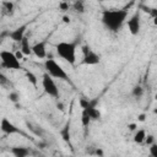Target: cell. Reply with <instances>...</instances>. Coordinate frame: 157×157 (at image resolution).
Segmentation results:
<instances>
[{"mask_svg": "<svg viewBox=\"0 0 157 157\" xmlns=\"http://www.w3.org/2000/svg\"><path fill=\"white\" fill-rule=\"evenodd\" d=\"M102 23L103 26L113 33H117L121 29L123 25L128 20V10L126 9H107L102 12Z\"/></svg>", "mask_w": 157, "mask_h": 157, "instance_id": "obj_1", "label": "cell"}, {"mask_svg": "<svg viewBox=\"0 0 157 157\" xmlns=\"http://www.w3.org/2000/svg\"><path fill=\"white\" fill-rule=\"evenodd\" d=\"M76 49H77V42H59L55 44V50L58 55L69 63L70 65L76 64Z\"/></svg>", "mask_w": 157, "mask_h": 157, "instance_id": "obj_2", "label": "cell"}, {"mask_svg": "<svg viewBox=\"0 0 157 157\" xmlns=\"http://www.w3.org/2000/svg\"><path fill=\"white\" fill-rule=\"evenodd\" d=\"M44 69H45V72L53 77V78H59V80H63V81H66L69 83H71L70 81V77L69 75L66 74V71L63 69V66L56 63L54 59H45L44 61Z\"/></svg>", "mask_w": 157, "mask_h": 157, "instance_id": "obj_3", "label": "cell"}, {"mask_svg": "<svg viewBox=\"0 0 157 157\" xmlns=\"http://www.w3.org/2000/svg\"><path fill=\"white\" fill-rule=\"evenodd\" d=\"M42 87H43V91L52 98H55V99H59L60 98V91L54 81L53 77H50L47 72L43 74L42 76Z\"/></svg>", "mask_w": 157, "mask_h": 157, "instance_id": "obj_4", "label": "cell"}, {"mask_svg": "<svg viewBox=\"0 0 157 157\" xmlns=\"http://www.w3.org/2000/svg\"><path fill=\"white\" fill-rule=\"evenodd\" d=\"M0 60H1V65L6 69H10V70H20L21 69L20 60L16 58L15 53H12L10 50H1Z\"/></svg>", "mask_w": 157, "mask_h": 157, "instance_id": "obj_5", "label": "cell"}, {"mask_svg": "<svg viewBox=\"0 0 157 157\" xmlns=\"http://www.w3.org/2000/svg\"><path fill=\"white\" fill-rule=\"evenodd\" d=\"M82 60L81 64L82 65H97L101 61V56L99 54H97L93 49H91L90 45H82Z\"/></svg>", "mask_w": 157, "mask_h": 157, "instance_id": "obj_6", "label": "cell"}, {"mask_svg": "<svg viewBox=\"0 0 157 157\" xmlns=\"http://www.w3.org/2000/svg\"><path fill=\"white\" fill-rule=\"evenodd\" d=\"M125 23L128 26L129 32L132 36H137L140 33V29H141V13H140V10H136L129 17V20H126Z\"/></svg>", "mask_w": 157, "mask_h": 157, "instance_id": "obj_7", "label": "cell"}, {"mask_svg": "<svg viewBox=\"0 0 157 157\" xmlns=\"http://www.w3.org/2000/svg\"><path fill=\"white\" fill-rule=\"evenodd\" d=\"M0 130L5 135H23V136H26V134L18 126H16L10 119H7L6 117H4L0 121Z\"/></svg>", "mask_w": 157, "mask_h": 157, "instance_id": "obj_8", "label": "cell"}, {"mask_svg": "<svg viewBox=\"0 0 157 157\" xmlns=\"http://www.w3.org/2000/svg\"><path fill=\"white\" fill-rule=\"evenodd\" d=\"M27 27H28V23H25V25H21L20 27L7 32V38H10L12 42L15 43H18L23 39V37L26 36V31H27Z\"/></svg>", "mask_w": 157, "mask_h": 157, "instance_id": "obj_9", "label": "cell"}, {"mask_svg": "<svg viewBox=\"0 0 157 157\" xmlns=\"http://www.w3.org/2000/svg\"><path fill=\"white\" fill-rule=\"evenodd\" d=\"M32 54H34L38 59H45L47 58V42H37L32 45Z\"/></svg>", "mask_w": 157, "mask_h": 157, "instance_id": "obj_10", "label": "cell"}, {"mask_svg": "<svg viewBox=\"0 0 157 157\" xmlns=\"http://www.w3.org/2000/svg\"><path fill=\"white\" fill-rule=\"evenodd\" d=\"M10 152L13 157H29L32 153V148L29 146H12Z\"/></svg>", "mask_w": 157, "mask_h": 157, "instance_id": "obj_11", "label": "cell"}, {"mask_svg": "<svg viewBox=\"0 0 157 157\" xmlns=\"http://www.w3.org/2000/svg\"><path fill=\"white\" fill-rule=\"evenodd\" d=\"M20 52L22 53V55L25 56H28L32 54V45H31V42H29V37L26 34L23 37V39L20 42Z\"/></svg>", "mask_w": 157, "mask_h": 157, "instance_id": "obj_12", "label": "cell"}, {"mask_svg": "<svg viewBox=\"0 0 157 157\" xmlns=\"http://www.w3.org/2000/svg\"><path fill=\"white\" fill-rule=\"evenodd\" d=\"M1 15L4 16H12L15 12V4L11 1H4L1 2Z\"/></svg>", "mask_w": 157, "mask_h": 157, "instance_id": "obj_13", "label": "cell"}, {"mask_svg": "<svg viewBox=\"0 0 157 157\" xmlns=\"http://www.w3.org/2000/svg\"><path fill=\"white\" fill-rule=\"evenodd\" d=\"M26 125H27V128L36 135V136H38V137H44V134H45V131H44V129L42 128V126H39V125H37V124H34V123H31V121H26Z\"/></svg>", "mask_w": 157, "mask_h": 157, "instance_id": "obj_14", "label": "cell"}, {"mask_svg": "<svg viewBox=\"0 0 157 157\" xmlns=\"http://www.w3.org/2000/svg\"><path fill=\"white\" fill-rule=\"evenodd\" d=\"M145 137H146V131L144 129H139L134 134V142L135 144H144Z\"/></svg>", "mask_w": 157, "mask_h": 157, "instance_id": "obj_15", "label": "cell"}, {"mask_svg": "<svg viewBox=\"0 0 157 157\" xmlns=\"http://www.w3.org/2000/svg\"><path fill=\"white\" fill-rule=\"evenodd\" d=\"M60 134H61V137L64 139V141H66V142L70 141V121H67L65 124V126L61 129Z\"/></svg>", "mask_w": 157, "mask_h": 157, "instance_id": "obj_16", "label": "cell"}, {"mask_svg": "<svg viewBox=\"0 0 157 157\" xmlns=\"http://www.w3.org/2000/svg\"><path fill=\"white\" fill-rule=\"evenodd\" d=\"M131 94H132V97H134V98H136V99L141 98V97H142V94H144V87H142V86H140V85L134 86V87H132V91H131Z\"/></svg>", "mask_w": 157, "mask_h": 157, "instance_id": "obj_17", "label": "cell"}, {"mask_svg": "<svg viewBox=\"0 0 157 157\" xmlns=\"http://www.w3.org/2000/svg\"><path fill=\"white\" fill-rule=\"evenodd\" d=\"M25 74H26V77H27V80L29 81V83H32L34 87L38 85V78H37V76L32 72V71H29V70H25Z\"/></svg>", "mask_w": 157, "mask_h": 157, "instance_id": "obj_18", "label": "cell"}, {"mask_svg": "<svg viewBox=\"0 0 157 157\" xmlns=\"http://www.w3.org/2000/svg\"><path fill=\"white\" fill-rule=\"evenodd\" d=\"M91 121H92V120H91L90 115L87 114V112L82 109V113H81V124H82V126H83V128H87V126L91 124Z\"/></svg>", "mask_w": 157, "mask_h": 157, "instance_id": "obj_19", "label": "cell"}, {"mask_svg": "<svg viewBox=\"0 0 157 157\" xmlns=\"http://www.w3.org/2000/svg\"><path fill=\"white\" fill-rule=\"evenodd\" d=\"M72 9H74L76 12H78V13H83V12H85V2L81 1V0L75 1V2L72 4Z\"/></svg>", "mask_w": 157, "mask_h": 157, "instance_id": "obj_20", "label": "cell"}, {"mask_svg": "<svg viewBox=\"0 0 157 157\" xmlns=\"http://www.w3.org/2000/svg\"><path fill=\"white\" fill-rule=\"evenodd\" d=\"M9 99H10L12 103H18V102H20V94H18L16 91H12V92H10V94H9Z\"/></svg>", "mask_w": 157, "mask_h": 157, "instance_id": "obj_21", "label": "cell"}, {"mask_svg": "<svg viewBox=\"0 0 157 157\" xmlns=\"http://www.w3.org/2000/svg\"><path fill=\"white\" fill-rule=\"evenodd\" d=\"M148 151H150V156L151 157H157V144L153 142L152 145H150Z\"/></svg>", "mask_w": 157, "mask_h": 157, "instance_id": "obj_22", "label": "cell"}, {"mask_svg": "<svg viewBox=\"0 0 157 157\" xmlns=\"http://www.w3.org/2000/svg\"><path fill=\"white\" fill-rule=\"evenodd\" d=\"M144 142H145V144H147L148 146H150V145H152L153 142H156V141H155V136H153V135H146V137H145V141H144Z\"/></svg>", "mask_w": 157, "mask_h": 157, "instance_id": "obj_23", "label": "cell"}, {"mask_svg": "<svg viewBox=\"0 0 157 157\" xmlns=\"http://www.w3.org/2000/svg\"><path fill=\"white\" fill-rule=\"evenodd\" d=\"M59 9H60L61 11H66V10L70 9V4H69V2H65V1H61V2L59 4Z\"/></svg>", "mask_w": 157, "mask_h": 157, "instance_id": "obj_24", "label": "cell"}, {"mask_svg": "<svg viewBox=\"0 0 157 157\" xmlns=\"http://www.w3.org/2000/svg\"><path fill=\"white\" fill-rule=\"evenodd\" d=\"M145 117H146L145 114H141V115L139 117V120H140V121H144V120H145Z\"/></svg>", "mask_w": 157, "mask_h": 157, "instance_id": "obj_25", "label": "cell"}, {"mask_svg": "<svg viewBox=\"0 0 157 157\" xmlns=\"http://www.w3.org/2000/svg\"><path fill=\"white\" fill-rule=\"evenodd\" d=\"M135 128H136V125H135V124H131V125H129V129H130V130H135Z\"/></svg>", "mask_w": 157, "mask_h": 157, "instance_id": "obj_26", "label": "cell"}, {"mask_svg": "<svg viewBox=\"0 0 157 157\" xmlns=\"http://www.w3.org/2000/svg\"><path fill=\"white\" fill-rule=\"evenodd\" d=\"M64 21H65V22H69V21H70V20H69V18H67V17H64Z\"/></svg>", "mask_w": 157, "mask_h": 157, "instance_id": "obj_27", "label": "cell"}, {"mask_svg": "<svg viewBox=\"0 0 157 157\" xmlns=\"http://www.w3.org/2000/svg\"><path fill=\"white\" fill-rule=\"evenodd\" d=\"M34 157H45V156H43V155H38V156H34Z\"/></svg>", "mask_w": 157, "mask_h": 157, "instance_id": "obj_28", "label": "cell"}]
</instances>
